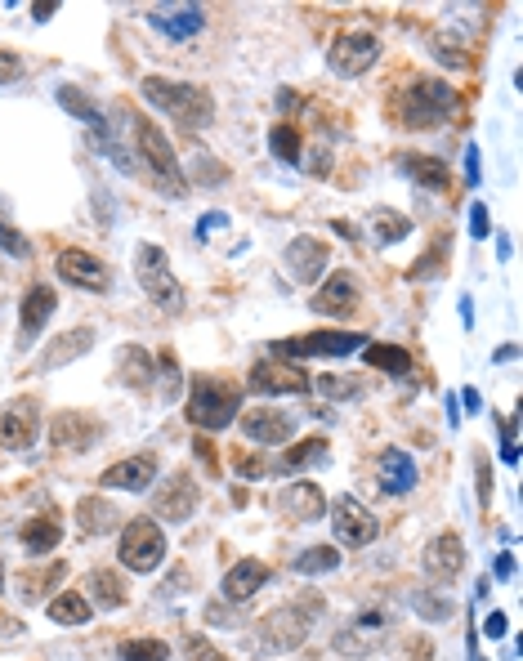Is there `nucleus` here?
<instances>
[{"label":"nucleus","mask_w":523,"mask_h":661,"mask_svg":"<svg viewBox=\"0 0 523 661\" xmlns=\"http://www.w3.org/2000/svg\"><path fill=\"white\" fill-rule=\"evenodd\" d=\"M112 117H121L126 121V130L130 139H135V148H139V161H148V170H152V179H157L161 188H166L170 197H188V175H184V166L175 161V148H170V139H166V130L157 126V121H148L144 112H130L126 103H117L112 108Z\"/></svg>","instance_id":"obj_1"},{"label":"nucleus","mask_w":523,"mask_h":661,"mask_svg":"<svg viewBox=\"0 0 523 661\" xmlns=\"http://www.w3.org/2000/svg\"><path fill=\"white\" fill-rule=\"evenodd\" d=\"M139 94H144L157 112H166L170 121H179L184 130H202L215 121V99L206 85L170 81V76H144V81H139Z\"/></svg>","instance_id":"obj_2"},{"label":"nucleus","mask_w":523,"mask_h":661,"mask_svg":"<svg viewBox=\"0 0 523 661\" xmlns=\"http://www.w3.org/2000/svg\"><path fill=\"white\" fill-rule=\"evenodd\" d=\"M456 112V90L439 76H416L394 103V117L403 130H439Z\"/></svg>","instance_id":"obj_3"},{"label":"nucleus","mask_w":523,"mask_h":661,"mask_svg":"<svg viewBox=\"0 0 523 661\" xmlns=\"http://www.w3.org/2000/svg\"><path fill=\"white\" fill-rule=\"evenodd\" d=\"M237 407H242V385L224 376H193V389H188V420L206 434L215 429H228L237 420Z\"/></svg>","instance_id":"obj_4"},{"label":"nucleus","mask_w":523,"mask_h":661,"mask_svg":"<svg viewBox=\"0 0 523 661\" xmlns=\"http://www.w3.org/2000/svg\"><path fill=\"white\" fill-rule=\"evenodd\" d=\"M322 603L318 599H304V603H287V608H273L269 617L255 626V653L260 657H273V653H291L309 639V626H313V612Z\"/></svg>","instance_id":"obj_5"},{"label":"nucleus","mask_w":523,"mask_h":661,"mask_svg":"<svg viewBox=\"0 0 523 661\" xmlns=\"http://www.w3.org/2000/svg\"><path fill=\"white\" fill-rule=\"evenodd\" d=\"M135 273H139V286L152 295V304H157L161 313H184V286H179V277L170 273V255L161 251V246H152V242L139 246Z\"/></svg>","instance_id":"obj_6"},{"label":"nucleus","mask_w":523,"mask_h":661,"mask_svg":"<svg viewBox=\"0 0 523 661\" xmlns=\"http://www.w3.org/2000/svg\"><path fill=\"white\" fill-rule=\"evenodd\" d=\"M117 559L126 572H152L161 568V559H166V532H161V523L152 519H130L126 528H121V545H117Z\"/></svg>","instance_id":"obj_7"},{"label":"nucleus","mask_w":523,"mask_h":661,"mask_svg":"<svg viewBox=\"0 0 523 661\" xmlns=\"http://www.w3.org/2000/svg\"><path fill=\"white\" fill-rule=\"evenodd\" d=\"M367 344V335L358 331H309V335H291V340H273V358L291 362V358H349Z\"/></svg>","instance_id":"obj_8"},{"label":"nucleus","mask_w":523,"mask_h":661,"mask_svg":"<svg viewBox=\"0 0 523 661\" xmlns=\"http://www.w3.org/2000/svg\"><path fill=\"white\" fill-rule=\"evenodd\" d=\"M327 510H331V532H336V545H345V550H363V545L376 541L380 523H376V514L358 501V496H349V492L336 496Z\"/></svg>","instance_id":"obj_9"},{"label":"nucleus","mask_w":523,"mask_h":661,"mask_svg":"<svg viewBox=\"0 0 523 661\" xmlns=\"http://www.w3.org/2000/svg\"><path fill=\"white\" fill-rule=\"evenodd\" d=\"M380 59V36L376 32H363V27H354V32H340L336 41H331V72L345 76V81H354V76H363L367 67Z\"/></svg>","instance_id":"obj_10"},{"label":"nucleus","mask_w":523,"mask_h":661,"mask_svg":"<svg viewBox=\"0 0 523 661\" xmlns=\"http://www.w3.org/2000/svg\"><path fill=\"white\" fill-rule=\"evenodd\" d=\"M385 635H389V612L385 608H367V612H358V617L336 635V653H345V657H372L376 648L385 644Z\"/></svg>","instance_id":"obj_11"},{"label":"nucleus","mask_w":523,"mask_h":661,"mask_svg":"<svg viewBox=\"0 0 523 661\" xmlns=\"http://www.w3.org/2000/svg\"><path fill=\"white\" fill-rule=\"evenodd\" d=\"M41 438V407L32 398H14L0 407V447L9 452H27Z\"/></svg>","instance_id":"obj_12"},{"label":"nucleus","mask_w":523,"mask_h":661,"mask_svg":"<svg viewBox=\"0 0 523 661\" xmlns=\"http://www.w3.org/2000/svg\"><path fill=\"white\" fill-rule=\"evenodd\" d=\"M246 389L251 394H264V398H291V394H309V376H304L300 367H291V362L282 358H269V362H255L251 376H246Z\"/></svg>","instance_id":"obj_13"},{"label":"nucleus","mask_w":523,"mask_h":661,"mask_svg":"<svg viewBox=\"0 0 523 661\" xmlns=\"http://www.w3.org/2000/svg\"><path fill=\"white\" fill-rule=\"evenodd\" d=\"M313 309H318L322 318L349 322L358 309H363V286H358V277L354 273H331L327 282L313 291Z\"/></svg>","instance_id":"obj_14"},{"label":"nucleus","mask_w":523,"mask_h":661,"mask_svg":"<svg viewBox=\"0 0 523 661\" xmlns=\"http://www.w3.org/2000/svg\"><path fill=\"white\" fill-rule=\"evenodd\" d=\"M197 501H202V487L193 483V474H170L166 483H161V492L152 496V514L166 523H188L197 510Z\"/></svg>","instance_id":"obj_15"},{"label":"nucleus","mask_w":523,"mask_h":661,"mask_svg":"<svg viewBox=\"0 0 523 661\" xmlns=\"http://www.w3.org/2000/svg\"><path fill=\"white\" fill-rule=\"evenodd\" d=\"M282 264H287V273L296 277V282L313 286V282H322V273H327L331 251H327V242H318V237L300 233V237H291V246H287V255H282Z\"/></svg>","instance_id":"obj_16"},{"label":"nucleus","mask_w":523,"mask_h":661,"mask_svg":"<svg viewBox=\"0 0 523 661\" xmlns=\"http://www.w3.org/2000/svg\"><path fill=\"white\" fill-rule=\"evenodd\" d=\"M242 434L260 447H282L296 434V416L278 411V407H251V411H242Z\"/></svg>","instance_id":"obj_17"},{"label":"nucleus","mask_w":523,"mask_h":661,"mask_svg":"<svg viewBox=\"0 0 523 661\" xmlns=\"http://www.w3.org/2000/svg\"><path fill=\"white\" fill-rule=\"evenodd\" d=\"M152 483H157V456L152 452L126 456L99 474V487H108V492H148Z\"/></svg>","instance_id":"obj_18"},{"label":"nucleus","mask_w":523,"mask_h":661,"mask_svg":"<svg viewBox=\"0 0 523 661\" xmlns=\"http://www.w3.org/2000/svg\"><path fill=\"white\" fill-rule=\"evenodd\" d=\"M273 510L282 514V519L291 523H313L327 514V496H322V487L313 483V478H304V483H287L278 492V501H273Z\"/></svg>","instance_id":"obj_19"},{"label":"nucleus","mask_w":523,"mask_h":661,"mask_svg":"<svg viewBox=\"0 0 523 661\" xmlns=\"http://www.w3.org/2000/svg\"><path fill=\"white\" fill-rule=\"evenodd\" d=\"M63 282L81 286V291H108V264L99 260V255L81 251V246H68V251H59V260H54Z\"/></svg>","instance_id":"obj_20"},{"label":"nucleus","mask_w":523,"mask_h":661,"mask_svg":"<svg viewBox=\"0 0 523 661\" xmlns=\"http://www.w3.org/2000/svg\"><path fill=\"white\" fill-rule=\"evenodd\" d=\"M148 23L161 36H170V41H188V36H197L206 27V9L202 5H157V9H148Z\"/></svg>","instance_id":"obj_21"},{"label":"nucleus","mask_w":523,"mask_h":661,"mask_svg":"<svg viewBox=\"0 0 523 661\" xmlns=\"http://www.w3.org/2000/svg\"><path fill=\"white\" fill-rule=\"evenodd\" d=\"M465 568V541L456 532H439L430 545H425V572L434 581H456Z\"/></svg>","instance_id":"obj_22"},{"label":"nucleus","mask_w":523,"mask_h":661,"mask_svg":"<svg viewBox=\"0 0 523 661\" xmlns=\"http://www.w3.org/2000/svg\"><path fill=\"white\" fill-rule=\"evenodd\" d=\"M273 572H269V563H260V559H242V563H233V568L224 572V581H220V595L224 603H246L255 595V590H264V581H269Z\"/></svg>","instance_id":"obj_23"},{"label":"nucleus","mask_w":523,"mask_h":661,"mask_svg":"<svg viewBox=\"0 0 523 661\" xmlns=\"http://www.w3.org/2000/svg\"><path fill=\"white\" fill-rule=\"evenodd\" d=\"M54 309H59V295H54V286L36 282L32 291L23 295V313H18V331H23V344H32L36 335L45 331V322L54 318Z\"/></svg>","instance_id":"obj_24"},{"label":"nucleus","mask_w":523,"mask_h":661,"mask_svg":"<svg viewBox=\"0 0 523 661\" xmlns=\"http://www.w3.org/2000/svg\"><path fill=\"white\" fill-rule=\"evenodd\" d=\"M416 483H421V469H416V461L403 452V447H389V452L380 456V487H385L389 496H407Z\"/></svg>","instance_id":"obj_25"},{"label":"nucleus","mask_w":523,"mask_h":661,"mask_svg":"<svg viewBox=\"0 0 523 661\" xmlns=\"http://www.w3.org/2000/svg\"><path fill=\"white\" fill-rule=\"evenodd\" d=\"M85 603L99 612H117L121 603H126V586H121L117 572L108 568H94L90 577H85Z\"/></svg>","instance_id":"obj_26"},{"label":"nucleus","mask_w":523,"mask_h":661,"mask_svg":"<svg viewBox=\"0 0 523 661\" xmlns=\"http://www.w3.org/2000/svg\"><path fill=\"white\" fill-rule=\"evenodd\" d=\"M94 349V331L90 327H76L68 335H59V340L45 349V358H41V371H54V367H68V362L76 358H85V353Z\"/></svg>","instance_id":"obj_27"},{"label":"nucleus","mask_w":523,"mask_h":661,"mask_svg":"<svg viewBox=\"0 0 523 661\" xmlns=\"http://www.w3.org/2000/svg\"><path fill=\"white\" fill-rule=\"evenodd\" d=\"M117 376H121V385H130V389H148L152 376H157V362H152L148 349L126 344V349H117Z\"/></svg>","instance_id":"obj_28"},{"label":"nucleus","mask_w":523,"mask_h":661,"mask_svg":"<svg viewBox=\"0 0 523 661\" xmlns=\"http://www.w3.org/2000/svg\"><path fill=\"white\" fill-rule=\"evenodd\" d=\"M121 510L112 501H103V496H85L81 505H76V523H81L85 536H108L112 528H117Z\"/></svg>","instance_id":"obj_29"},{"label":"nucleus","mask_w":523,"mask_h":661,"mask_svg":"<svg viewBox=\"0 0 523 661\" xmlns=\"http://www.w3.org/2000/svg\"><path fill=\"white\" fill-rule=\"evenodd\" d=\"M94 434H99V420L81 416V411H68V416H59V425H54V443H59V447H72V452L90 447Z\"/></svg>","instance_id":"obj_30"},{"label":"nucleus","mask_w":523,"mask_h":661,"mask_svg":"<svg viewBox=\"0 0 523 661\" xmlns=\"http://www.w3.org/2000/svg\"><path fill=\"white\" fill-rule=\"evenodd\" d=\"M45 612H50V621H54V626H85L94 608H90V603H85L81 590H63L59 599H50V608H45Z\"/></svg>","instance_id":"obj_31"},{"label":"nucleus","mask_w":523,"mask_h":661,"mask_svg":"<svg viewBox=\"0 0 523 661\" xmlns=\"http://www.w3.org/2000/svg\"><path fill=\"white\" fill-rule=\"evenodd\" d=\"M403 170L421 188H434V193H443V188L452 184V170L443 166V161H434V157H403Z\"/></svg>","instance_id":"obj_32"},{"label":"nucleus","mask_w":523,"mask_h":661,"mask_svg":"<svg viewBox=\"0 0 523 661\" xmlns=\"http://www.w3.org/2000/svg\"><path fill=\"white\" fill-rule=\"evenodd\" d=\"M291 568L300 572V577H322V572H336L340 568V550L336 545H309V550L296 554V563Z\"/></svg>","instance_id":"obj_33"},{"label":"nucleus","mask_w":523,"mask_h":661,"mask_svg":"<svg viewBox=\"0 0 523 661\" xmlns=\"http://www.w3.org/2000/svg\"><path fill=\"white\" fill-rule=\"evenodd\" d=\"M59 536L63 528L54 519H27V528H23V550L32 554V559H41V554H50L54 545H59Z\"/></svg>","instance_id":"obj_34"},{"label":"nucleus","mask_w":523,"mask_h":661,"mask_svg":"<svg viewBox=\"0 0 523 661\" xmlns=\"http://www.w3.org/2000/svg\"><path fill=\"white\" fill-rule=\"evenodd\" d=\"M363 358L372 362V367L389 371V376H407V371H412V353L398 349V344H363Z\"/></svg>","instance_id":"obj_35"},{"label":"nucleus","mask_w":523,"mask_h":661,"mask_svg":"<svg viewBox=\"0 0 523 661\" xmlns=\"http://www.w3.org/2000/svg\"><path fill=\"white\" fill-rule=\"evenodd\" d=\"M59 108L72 112V117H81L90 130L94 126H108V121H103V112H99V103H94L85 90H76V85H63V90H59Z\"/></svg>","instance_id":"obj_36"},{"label":"nucleus","mask_w":523,"mask_h":661,"mask_svg":"<svg viewBox=\"0 0 523 661\" xmlns=\"http://www.w3.org/2000/svg\"><path fill=\"white\" fill-rule=\"evenodd\" d=\"M322 456H327V438H304V443H296L291 452L278 456V469H282V474H296V469L322 461Z\"/></svg>","instance_id":"obj_37"},{"label":"nucleus","mask_w":523,"mask_h":661,"mask_svg":"<svg viewBox=\"0 0 523 661\" xmlns=\"http://www.w3.org/2000/svg\"><path fill=\"white\" fill-rule=\"evenodd\" d=\"M372 233H376L380 246H394V242H403V237L412 233V219L398 215V210H376V215H372Z\"/></svg>","instance_id":"obj_38"},{"label":"nucleus","mask_w":523,"mask_h":661,"mask_svg":"<svg viewBox=\"0 0 523 661\" xmlns=\"http://www.w3.org/2000/svg\"><path fill=\"white\" fill-rule=\"evenodd\" d=\"M313 389H318L322 398H331V402H340V398H363V380H354V376H313L309 380Z\"/></svg>","instance_id":"obj_39"},{"label":"nucleus","mask_w":523,"mask_h":661,"mask_svg":"<svg viewBox=\"0 0 523 661\" xmlns=\"http://www.w3.org/2000/svg\"><path fill=\"white\" fill-rule=\"evenodd\" d=\"M269 148H273V157L287 161V166H300V157H304L296 126H273V130H269Z\"/></svg>","instance_id":"obj_40"},{"label":"nucleus","mask_w":523,"mask_h":661,"mask_svg":"<svg viewBox=\"0 0 523 661\" xmlns=\"http://www.w3.org/2000/svg\"><path fill=\"white\" fill-rule=\"evenodd\" d=\"M430 50H434V59H439L443 67H465V63H470V54H465V41H461V36H452V32H439V36H434Z\"/></svg>","instance_id":"obj_41"},{"label":"nucleus","mask_w":523,"mask_h":661,"mask_svg":"<svg viewBox=\"0 0 523 661\" xmlns=\"http://www.w3.org/2000/svg\"><path fill=\"white\" fill-rule=\"evenodd\" d=\"M121 661H170V648L161 639H126L121 644Z\"/></svg>","instance_id":"obj_42"},{"label":"nucleus","mask_w":523,"mask_h":661,"mask_svg":"<svg viewBox=\"0 0 523 661\" xmlns=\"http://www.w3.org/2000/svg\"><path fill=\"white\" fill-rule=\"evenodd\" d=\"M416 612H421L425 621H448L452 617V603H443V599H434L430 590H421V595H416Z\"/></svg>","instance_id":"obj_43"},{"label":"nucleus","mask_w":523,"mask_h":661,"mask_svg":"<svg viewBox=\"0 0 523 661\" xmlns=\"http://www.w3.org/2000/svg\"><path fill=\"white\" fill-rule=\"evenodd\" d=\"M0 251L14 255V260H27V255H32V246H27L23 233H14L9 224H0Z\"/></svg>","instance_id":"obj_44"},{"label":"nucleus","mask_w":523,"mask_h":661,"mask_svg":"<svg viewBox=\"0 0 523 661\" xmlns=\"http://www.w3.org/2000/svg\"><path fill=\"white\" fill-rule=\"evenodd\" d=\"M23 72H27V63L18 59L14 50H5V45H0V85H14V81H23Z\"/></svg>","instance_id":"obj_45"},{"label":"nucleus","mask_w":523,"mask_h":661,"mask_svg":"<svg viewBox=\"0 0 523 661\" xmlns=\"http://www.w3.org/2000/svg\"><path fill=\"white\" fill-rule=\"evenodd\" d=\"M470 237H474V242L492 237L488 233V206H483V201H474V206H470Z\"/></svg>","instance_id":"obj_46"},{"label":"nucleus","mask_w":523,"mask_h":661,"mask_svg":"<svg viewBox=\"0 0 523 661\" xmlns=\"http://www.w3.org/2000/svg\"><path fill=\"white\" fill-rule=\"evenodd\" d=\"M197 161V179H211V184H224V170L215 166V157H193Z\"/></svg>","instance_id":"obj_47"},{"label":"nucleus","mask_w":523,"mask_h":661,"mask_svg":"<svg viewBox=\"0 0 523 661\" xmlns=\"http://www.w3.org/2000/svg\"><path fill=\"white\" fill-rule=\"evenodd\" d=\"M483 635H488V639L506 635V612H488V617H483Z\"/></svg>","instance_id":"obj_48"},{"label":"nucleus","mask_w":523,"mask_h":661,"mask_svg":"<svg viewBox=\"0 0 523 661\" xmlns=\"http://www.w3.org/2000/svg\"><path fill=\"white\" fill-rule=\"evenodd\" d=\"M211 228H228V215H224V210H211V215L197 219V237H206Z\"/></svg>","instance_id":"obj_49"},{"label":"nucleus","mask_w":523,"mask_h":661,"mask_svg":"<svg viewBox=\"0 0 523 661\" xmlns=\"http://www.w3.org/2000/svg\"><path fill=\"white\" fill-rule=\"evenodd\" d=\"M465 179H470V184H479V179H483V166H479V148H474V143H470V148H465Z\"/></svg>","instance_id":"obj_50"},{"label":"nucleus","mask_w":523,"mask_h":661,"mask_svg":"<svg viewBox=\"0 0 523 661\" xmlns=\"http://www.w3.org/2000/svg\"><path fill=\"white\" fill-rule=\"evenodd\" d=\"M188 653H193V661H220V653H215L211 644H202V639H188Z\"/></svg>","instance_id":"obj_51"},{"label":"nucleus","mask_w":523,"mask_h":661,"mask_svg":"<svg viewBox=\"0 0 523 661\" xmlns=\"http://www.w3.org/2000/svg\"><path fill=\"white\" fill-rule=\"evenodd\" d=\"M492 577H497V581H510V577H515V559H510V554H501L497 568H492Z\"/></svg>","instance_id":"obj_52"},{"label":"nucleus","mask_w":523,"mask_h":661,"mask_svg":"<svg viewBox=\"0 0 523 661\" xmlns=\"http://www.w3.org/2000/svg\"><path fill=\"white\" fill-rule=\"evenodd\" d=\"M488 496H492V483H488V461L479 456V501L488 505Z\"/></svg>","instance_id":"obj_53"},{"label":"nucleus","mask_w":523,"mask_h":661,"mask_svg":"<svg viewBox=\"0 0 523 661\" xmlns=\"http://www.w3.org/2000/svg\"><path fill=\"white\" fill-rule=\"evenodd\" d=\"M331 228H336V233H340V237H349V242H354V237H358V228H354V224H349V219H336V224H331Z\"/></svg>","instance_id":"obj_54"},{"label":"nucleus","mask_w":523,"mask_h":661,"mask_svg":"<svg viewBox=\"0 0 523 661\" xmlns=\"http://www.w3.org/2000/svg\"><path fill=\"white\" fill-rule=\"evenodd\" d=\"M465 407H470V411H479V407H483V398H479V389H465Z\"/></svg>","instance_id":"obj_55"},{"label":"nucleus","mask_w":523,"mask_h":661,"mask_svg":"<svg viewBox=\"0 0 523 661\" xmlns=\"http://www.w3.org/2000/svg\"><path fill=\"white\" fill-rule=\"evenodd\" d=\"M0 586H5V568H0Z\"/></svg>","instance_id":"obj_56"}]
</instances>
